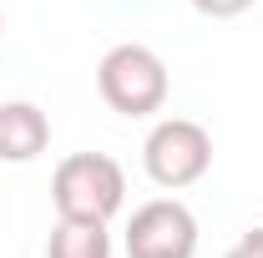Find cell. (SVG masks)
<instances>
[{
	"mask_svg": "<svg viewBox=\"0 0 263 258\" xmlns=\"http://www.w3.org/2000/svg\"><path fill=\"white\" fill-rule=\"evenodd\" d=\"M51 202L61 218L111 223L127 202V172L106 152H71V157H61L56 177H51Z\"/></svg>",
	"mask_w": 263,
	"mask_h": 258,
	"instance_id": "obj_1",
	"label": "cell"
},
{
	"mask_svg": "<svg viewBox=\"0 0 263 258\" xmlns=\"http://www.w3.org/2000/svg\"><path fill=\"white\" fill-rule=\"evenodd\" d=\"M97 91L117 117H152L167 106V66L152 46L122 41L97 66Z\"/></svg>",
	"mask_w": 263,
	"mask_h": 258,
	"instance_id": "obj_2",
	"label": "cell"
},
{
	"mask_svg": "<svg viewBox=\"0 0 263 258\" xmlns=\"http://www.w3.org/2000/svg\"><path fill=\"white\" fill-rule=\"evenodd\" d=\"M142 167H147V177L157 188H167V193L193 188V182L208 177V167H213V137H208V127H197L187 117H167V122H157V127L147 132Z\"/></svg>",
	"mask_w": 263,
	"mask_h": 258,
	"instance_id": "obj_3",
	"label": "cell"
},
{
	"mask_svg": "<svg viewBox=\"0 0 263 258\" xmlns=\"http://www.w3.org/2000/svg\"><path fill=\"white\" fill-rule=\"evenodd\" d=\"M197 253V218L177 197H152L127 223V258H193Z\"/></svg>",
	"mask_w": 263,
	"mask_h": 258,
	"instance_id": "obj_4",
	"label": "cell"
},
{
	"mask_svg": "<svg viewBox=\"0 0 263 258\" xmlns=\"http://www.w3.org/2000/svg\"><path fill=\"white\" fill-rule=\"evenodd\" d=\"M51 147V117L35 101H0V162H35Z\"/></svg>",
	"mask_w": 263,
	"mask_h": 258,
	"instance_id": "obj_5",
	"label": "cell"
},
{
	"mask_svg": "<svg viewBox=\"0 0 263 258\" xmlns=\"http://www.w3.org/2000/svg\"><path fill=\"white\" fill-rule=\"evenodd\" d=\"M46 258H111V233H106V223L61 218V223L51 228Z\"/></svg>",
	"mask_w": 263,
	"mask_h": 258,
	"instance_id": "obj_6",
	"label": "cell"
},
{
	"mask_svg": "<svg viewBox=\"0 0 263 258\" xmlns=\"http://www.w3.org/2000/svg\"><path fill=\"white\" fill-rule=\"evenodd\" d=\"M248 5H258V0H193L197 15H213V21H228V15H243Z\"/></svg>",
	"mask_w": 263,
	"mask_h": 258,
	"instance_id": "obj_7",
	"label": "cell"
},
{
	"mask_svg": "<svg viewBox=\"0 0 263 258\" xmlns=\"http://www.w3.org/2000/svg\"><path fill=\"white\" fill-rule=\"evenodd\" d=\"M223 258H263V228H253V233H243L238 243H233Z\"/></svg>",
	"mask_w": 263,
	"mask_h": 258,
	"instance_id": "obj_8",
	"label": "cell"
},
{
	"mask_svg": "<svg viewBox=\"0 0 263 258\" xmlns=\"http://www.w3.org/2000/svg\"><path fill=\"white\" fill-rule=\"evenodd\" d=\"M0 26H5V10H0Z\"/></svg>",
	"mask_w": 263,
	"mask_h": 258,
	"instance_id": "obj_9",
	"label": "cell"
}]
</instances>
